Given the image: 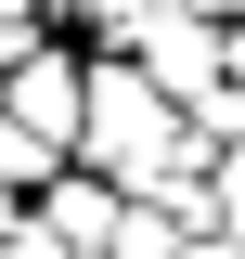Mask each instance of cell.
<instances>
[{
  "instance_id": "6da1fadb",
  "label": "cell",
  "mask_w": 245,
  "mask_h": 259,
  "mask_svg": "<svg viewBox=\"0 0 245 259\" xmlns=\"http://www.w3.org/2000/svg\"><path fill=\"white\" fill-rule=\"evenodd\" d=\"M168 156H181V104L155 91L129 52H91V104H78V168H91V182H116V194H142Z\"/></svg>"
},
{
  "instance_id": "7a4b0ae2",
  "label": "cell",
  "mask_w": 245,
  "mask_h": 259,
  "mask_svg": "<svg viewBox=\"0 0 245 259\" xmlns=\"http://www.w3.org/2000/svg\"><path fill=\"white\" fill-rule=\"evenodd\" d=\"M78 104H91V52H78V39H39V52L0 78V117L26 130V143H52L65 168H78Z\"/></svg>"
},
{
  "instance_id": "3957f363",
  "label": "cell",
  "mask_w": 245,
  "mask_h": 259,
  "mask_svg": "<svg viewBox=\"0 0 245 259\" xmlns=\"http://www.w3.org/2000/svg\"><path fill=\"white\" fill-rule=\"evenodd\" d=\"M219 39H232V26H194V13H168V0H155V13H142V39H129V65H142L155 91L194 117V104L219 91Z\"/></svg>"
},
{
  "instance_id": "277c9868",
  "label": "cell",
  "mask_w": 245,
  "mask_h": 259,
  "mask_svg": "<svg viewBox=\"0 0 245 259\" xmlns=\"http://www.w3.org/2000/svg\"><path fill=\"white\" fill-rule=\"evenodd\" d=\"M116 221H129V194H116V182H91V168H65V182L26 207V233H39L52 259H103V246H116Z\"/></svg>"
},
{
  "instance_id": "5b68a950",
  "label": "cell",
  "mask_w": 245,
  "mask_h": 259,
  "mask_svg": "<svg viewBox=\"0 0 245 259\" xmlns=\"http://www.w3.org/2000/svg\"><path fill=\"white\" fill-rule=\"evenodd\" d=\"M181 246H194V233L168 221V207H129V221H116V246H103V259H181Z\"/></svg>"
},
{
  "instance_id": "8992f818",
  "label": "cell",
  "mask_w": 245,
  "mask_h": 259,
  "mask_svg": "<svg viewBox=\"0 0 245 259\" xmlns=\"http://www.w3.org/2000/svg\"><path fill=\"white\" fill-rule=\"evenodd\" d=\"M207 221L245 246V143H232V156H207Z\"/></svg>"
},
{
  "instance_id": "52a82bcc",
  "label": "cell",
  "mask_w": 245,
  "mask_h": 259,
  "mask_svg": "<svg viewBox=\"0 0 245 259\" xmlns=\"http://www.w3.org/2000/svg\"><path fill=\"white\" fill-rule=\"evenodd\" d=\"M39 39H52V26H39V0H0V78H13V65H26Z\"/></svg>"
},
{
  "instance_id": "ba28073f",
  "label": "cell",
  "mask_w": 245,
  "mask_h": 259,
  "mask_svg": "<svg viewBox=\"0 0 245 259\" xmlns=\"http://www.w3.org/2000/svg\"><path fill=\"white\" fill-rule=\"evenodd\" d=\"M168 13H194V26H232V13H245V0H168Z\"/></svg>"
},
{
  "instance_id": "9c48e42d",
  "label": "cell",
  "mask_w": 245,
  "mask_h": 259,
  "mask_svg": "<svg viewBox=\"0 0 245 259\" xmlns=\"http://www.w3.org/2000/svg\"><path fill=\"white\" fill-rule=\"evenodd\" d=\"M232 26H245V13H232Z\"/></svg>"
}]
</instances>
